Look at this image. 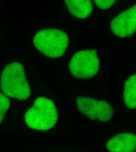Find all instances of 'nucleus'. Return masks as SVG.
Segmentation results:
<instances>
[{
	"instance_id": "f257e3e1",
	"label": "nucleus",
	"mask_w": 136,
	"mask_h": 152,
	"mask_svg": "<svg viewBox=\"0 0 136 152\" xmlns=\"http://www.w3.org/2000/svg\"><path fill=\"white\" fill-rule=\"evenodd\" d=\"M0 82L1 90L8 96L24 100L31 95L25 70L18 62H12L5 67Z\"/></svg>"
},
{
	"instance_id": "f03ea898",
	"label": "nucleus",
	"mask_w": 136,
	"mask_h": 152,
	"mask_svg": "<svg viewBox=\"0 0 136 152\" xmlns=\"http://www.w3.org/2000/svg\"><path fill=\"white\" fill-rule=\"evenodd\" d=\"M58 119L57 109L50 99L38 98L25 115L26 125L31 129L38 131L49 130L57 124Z\"/></svg>"
},
{
	"instance_id": "7ed1b4c3",
	"label": "nucleus",
	"mask_w": 136,
	"mask_h": 152,
	"mask_svg": "<svg viewBox=\"0 0 136 152\" xmlns=\"http://www.w3.org/2000/svg\"><path fill=\"white\" fill-rule=\"evenodd\" d=\"M69 43L67 34L55 29L41 30L34 38L35 48L45 56L50 58L62 56L68 47Z\"/></svg>"
},
{
	"instance_id": "20e7f679",
	"label": "nucleus",
	"mask_w": 136,
	"mask_h": 152,
	"mask_svg": "<svg viewBox=\"0 0 136 152\" xmlns=\"http://www.w3.org/2000/svg\"><path fill=\"white\" fill-rule=\"evenodd\" d=\"M69 69L72 75L80 79H87L97 75L100 60L95 50L79 51L72 57Z\"/></svg>"
},
{
	"instance_id": "39448f33",
	"label": "nucleus",
	"mask_w": 136,
	"mask_h": 152,
	"mask_svg": "<svg viewBox=\"0 0 136 152\" xmlns=\"http://www.w3.org/2000/svg\"><path fill=\"white\" fill-rule=\"evenodd\" d=\"M76 105L81 114L94 121L107 122L114 115V110L111 104L88 96L77 97Z\"/></svg>"
},
{
	"instance_id": "423d86ee",
	"label": "nucleus",
	"mask_w": 136,
	"mask_h": 152,
	"mask_svg": "<svg viewBox=\"0 0 136 152\" xmlns=\"http://www.w3.org/2000/svg\"><path fill=\"white\" fill-rule=\"evenodd\" d=\"M112 32L118 37H129L136 32V4L117 15L110 23Z\"/></svg>"
},
{
	"instance_id": "0eeeda50",
	"label": "nucleus",
	"mask_w": 136,
	"mask_h": 152,
	"mask_svg": "<svg viewBox=\"0 0 136 152\" xmlns=\"http://www.w3.org/2000/svg\"><path fill=\"white\" fill-rule=\"evenodd\" d=\"M109 152H135L136 151V134L124 132L110 138L106 143Z\"/></svg>"
},
{
	"instance_id": "6e6552de",
	"label": "nucleus",
	"mask_w": 136,
	"mask_h": 152,
	"mask_svg": "<svg viewBox=\"0 0 136 152\" xmlns=\"http://www.w3.org/2000/svg\"><path fill=\"white\" fill-rule=\"evenodd\" d=\"M70 14L74 17L85 19L90 16L93 10V4L90 0L65 1Z\"/></svg>"
},
{
	"instance_id": "1a4fd4ad",
	"label": "nucleus",
	"mask_w": 136,
	"mask_h": 152,
	"mask_svg": "<svg viewBox=\"0 0 136 152\" xmlns=\"http://www.w3.org/2000/svg\"><path fill=\"white\" fill-rule=\"evenodd\" d=\"M124 104L129 109L136 108V74L126 81L123 92Z\"/></svg>"
},
{
	"instance_id": "9d476101",
	"label": "nucleus",
	"mask_w": 136,
	"mask_h": 152,
	"mask_svg": "<svg viewBox=\"0 0 136 152\" xmlns=\"http://www.w3.org/2000/svg\"><path fill=\"white\" fill-rule=\"evenodd\" d=\"M10 107V101L8 97L0 93V124Z\"/></svg>"
},
{
	"instance_id": "9b49d317",
	"label": "nucleus",
	"mask_w": 136,
	"mask_h": 152,
	"mask_svg": "<svg viewBox=\"0 0 136 152\" xmlns=\"http://www.w3.org/2000/svg\"><path fill=\"white\" fill-rule=\"evenodd\" d=\"M94 2L99 8L106 10V9H109L110 7H112L115 3L116 1H113V0H95Z\"/></svg>"
}]
</instances>
